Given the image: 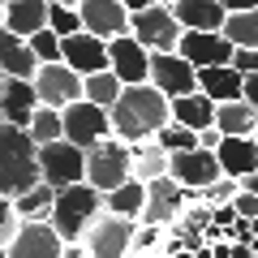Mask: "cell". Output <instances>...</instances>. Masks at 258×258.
<instances>
[{
	"mask_svg": "<svg viewBox=\"0 0 258 258\" xmlns=\"http://www.w3.org/2000/svg\"><path fill=\"white\" fill-rule=\"evenodd\" d=\"M172 125V99L159 95L155 86H125V95L112 108V138L125 147H142L155 142L164 129Z\"/></svg>",
	"mask_w": 258,
	"mask_h": 258,
	"instance_id": "1",
	"label": "cell"
},
{
	"mask_svg": "<svg viewBox=\"0 0 258 258\" xmlns=\"http://www.w3.org/2000/svg\"><path fill=\"white\" fill-rule=\"evenodd\" d=\"M43 181L39 172V147L26 129L0 125V198L18 203L22 194H30Z\"/></svg>",
	"mask_w": 258,
	"mask_h": 258,
	"instance_id": "2",
	"label": "cell"
},
{
	"mask_svg": "<svg viewBox=\"0 0 258 258\" xmlns=\"http://www.w3.org/2000/svg\"><path fill=\"white\" fill-rule=\"evenodd\" d=\"M103 194L91 189V185H74V189H60L56 194V211H52V228L60 232L64 245H86L91 228L103 220Z\"/></svg>",
	"mask_w": 258,
	"mask_h": 258,
	"instance_id": "3",
	"label": "cell"
},
{
	"mask_svg": "<svg viewBox=\"0 0 258 258\" xmlns=\"http://www.w3.org/2000/svg\"><path fill=\"white\" fill-rule=\"evenodd\" d=\"M129 181H134V147L108 138L95 151H86V185H91V189H99L103 198H108V194H116L120 185H129Z\"/></svg>",
	"mask_w": 258,
	"mask_h": 258,
	"instance_id": "4",
	"label": "cell"
},
{
	"mask_svg": "<svg viewBox=\"0 0 258 258\" xmlns=\"http://www.w3.org/2000/svg\"><path fill=\"white\" fill-rule=\"evenodd\" d=\"M134 39H138L151 56L176 52L181 39H185V30H181V22H176V13H172V0H151L147 9L134 13Z\"/></svg>",
	"mask_w": 258,
	"mask_h": 258,
	"instance_id": "5",
	"label": "cell"
},
{
	"mask_svg": "<svg viewBox=\"0 0 258 258\" xmlns=\"http://www.w3.org/2000/svg\"><path fill=\"white\" fill-rule=\"evenodd\" d=\"M39 172L52 185L56 194L86 185V151H78L74 142H52V147H39Z\"/></svg>",
	"mask_w": 258,
	"mask_h": 258,
	"instance_id": "6",
	"label": "cell"
},
{
	"mask_svg": "<svg viewBox=\"0 0 258 258\" xmlns=\"http://www.w3.org/2000/svg\"><path fill=\"white\" fill-rule=\"evenodd\" d=\"M35 91H39V103H43V108L69 112L74 103L86 99V78H78L69 64H39Z\"/></svg>",
	"mask_w": 258,
	"mask_h": 258,
	"instance_id": "7",
	"label": "cell"
},
{
	"mask_svg": "<svg viewBox=\"0 0 258 258\" xmlns=\"http://www.w3.org/2000/svg\"><path fill=\"white\" fill-rule=\"evenodd\" d=\"M78 9H82L86 35L103 39V43L134 35V13L125 9V0H78Z\"/></svg>",
	"mask_w": 258,
	"mask_h": 258,
	"instance_id": "8",
	"label": "cell"
},
{
	"mask_svg": "<svg viewBox=\"0 0 258 258\" xmlns=\"http://www.w3.org/2000/svg\"><path fill=\"white\" fill-rule=\"evenodd\" d=\"M64 116V142H74L78 151H95L99 142L112 138V112L95 108V103H74L69 112H60Z\"/></svg>",
	"mask_w": 258,
	"mask_h": 258,
	"instance_id": "9",
	"label": "cell"
},
{
	"mask_svg": "<svg viewBox=\"0 0 258 258\" xmlns=\"http://www.w3.org/2000/svg\"><path fill=\"white\" fill-rule=\"evenodd\" d=\"M134 237H138V224L134 220H120V215L103 211V220L91 228V237H86L82 249L91 258H129L134 254Z\"/></svg>",
	"mask_w": 258,
	"mask_h": 258,
	"instance_id": "10",
	"label": "cell"
},
{
	"mask_svg": "<svg viewBox=\"0 0 258 258\" xmlns=\"http://www.w3.org/2000/svg\"><path fill=\"white\" fill-rule=\"evenodd\" d=\"M151 86L168 99H185V95H198V69H194L185 56L168 52V56H151Z\"/></svg>",
	"mask_w": 258,
	"mask_h": 258,
	"instance_id": "11",
	"label": "cell"
},
{
	"mask_svg": "<svg viewBox=\"0 0 258 258\" xmlns=\"http://www.w3.org/2000/svg\"><path fill=\"white\" fill-rule=\"evenodd\" d=\"M172 176L181 189H189V194H207L215 181H224V168H220V159H215V151H185V155H172Z\"/></svg>",
	"mask_w": 258,
	"mask_h": 258,
	"instance_id": "12",
	"label": "cell"
},
{
	"mask_svg": "<svg viewBox=\"0 0 258 258\" xmlns=\"http://www.w3.org/2000/svg\"><path fill=\"white\" fill-rule=\"evenodd\" d=\"M176 56H185V60L203 74V69H224V64H232L237 47H232L224 35H194V30H185V39H181V47H176Z\"/></svg>",
	"mask_w": 258,
	"mask_h": 258,
	"instance_id": "13",
	"label": "cell"
},
{
	"mask_svg": "<svg viewBox=\"0 0 258 258\" xmlns=\"http://www.w3.org/2000/svg\"><path fill=\"white\" fill-rule=\"evenodd\" d=\"M185 194H189V189H181L172 176L147 185V211H142V224H151V228H168L172 220H181V215H185Z\"/></svg>",
	"mask_w": 258,
	"mask_h": 258,
	"instance_id": "14",
	"label": "cell"
},
{
	"mask_svg": "<svg viewBox=\"0 0 258 258\" xmlns=\"http://www.w3.org/2000/svg\"><path fill=\"white\" fill-rule=\"evenodd\" d=\"M108 56H112V74H116L125 86H147L151 82V52L134 35L108 43Z\"/></svg>",
	"mask_w": 258,
	"mask_h": 258,
	"instance_id": "15",
	"label": "cell"
},
{
	"mask_svg": "<svg viewBox=\"0 0 258 258\" xmlns=\"http://www.w3.org/2000/svg\"><path fill=\"white\" fill-rule=\"evenodd\" d=\"M172 13L181 30H194V35H224V26H228L224 0H172Z\"/></svg>",
	"mask_w": 258,
	"mask_h": 258,
	"instance_id": "16",
	"label": "cell"
},
{
	"mask_svg": "<svg viewBox=\"0 0 258 258\" xmlns=\"http://www.w3.org/2000/svg\"><path fill=\"white\" fill-rule=\"evenodd\" d=\"M64 64L74 69L78 78H95V74H108L112 69V56H108V43L95 35H74V39H64Z\"/></svg>",
	"mask_w": 258,
	"mask_h": 258,
	"instance_id": "17",
	"label": "cell"
},
{
	"mask_svg": "<svg viewBox=\"0 0 258 258\" xmlns=\"http://www.w3.org/2000/svg\"><path fill=\"white\" fill-rule=\"evenodd\" d=\"M64 241L52 224H22L18 241L9 245V258H64Z\"/></svg>",
	"mask_w": 258,
	"mask_h": 258,
	"instance_id": "18",
	"label": "cell"
},
{
	"mask_svg": "<svg viewBox=\"0 0 258 258\" xmlns=\"http://www.w3.org/2000/svg\"><path fill=\"white\" fill-rule=\"evenodd\" d=\"M0 69L13 82H35L39 78V56L30 52V39L13 35V30H0Z\"/></svg>",
	"mask_w": 258,
	"mask_h": 258,
	"instance_id": "19",
	"label": "cell"
},
{
	"mask_svg": "<svg viewBox=\"0 0 258 258\" xmlns=\"http://www.w3.org/2000/svg\"><path fill=\"white\" fill-rule=\"evenodd\" d=\"M0 108H5V125H13V129H26L30 134V125H35V116H39V91H35V82H13L9 78V86H5V95H0Z\"/></svg>",
	"mask_w": 258,
	"mask_h": 258,
	"instance_id": "20",
	"label": "cell"
},
{
	"mask_svg": "<svg viewBox=\"0 0 258 258\" xmlns=\"http://www.w3.org/2000/svg\"><path fill=\"white\" fill-rule=\"evenodd\" d=\"M215 159H220L228 181H245L258 172V138H224Z\"/></svg>",
	"mask_w": 258,
	"mask_h": 258,
	"instance_id": "21",
	"label": "cell"
},
{
	"mask_svg": "<svg viewBox=\"0 0 258 258\" xmlns=\"http://www.w3.org/2000/svg\"><path fill=\"white\" fill-rule=\"evenodd\" d=\"M5 30L22 39H35L47 30V0H5Z\"/></svg>",
	"mask_w": 258,
	"mask_h": 258,
	"instance_id": "22",
	"label": "cell"
},
{
	"mask_svg": "<svg viewBox=\"0 0 258 258\" xmlns=\"http://www.w3.org/2000/svg\"><path fill=\"white\" fill-rule=\"evenodd\" d=\"M198 91L211 103H237V99H245V78H241L232 64H224V69H203V74H198Z\"/></svg>",
	"mask_w": 258,
	"mask_h": 258,
	"instance_id": "23",
	"label": "cell"
},
{
	"mask_svg": "<svg viewBox=\"0 0 258 258\" xmlns=\"http://www.w3.org/2000/svg\"><path fill=\"white\" fill-rule=\"evenodd\" d=\"M215 112H220V103H211L203 91L185 95V99L172 103V120L181 129H189V134H207V129H215Z\"/></svg>",
	"mask_w": 258,
	"mask_h": 258,
	"instance_id": "24",
	"label": "cell"
},
{
	"mask_svg": "<svg viewBox=\"0 0 258 258\" xmlns=\"http://www.w3.org/2000/svg\"><path fill=\"white\" fill-rule=\"evenodd\" d=\"M168 172H172V155H168L159 142H142V147H134V181L155 185V181H164Z\"/></svg>",
	"mask_w": 258,
	"mask_h": 258,
	"instance_id": "25",
	"label": "cell"
},
{
	"mask_svg": "<svg viewBox=\"0 0 258 258\" xmlns=\"http://www.w3.org/2000/svg\"><path fill=\"white\" fill-rule=\"evenodd\" d=\"M215 129H220L224 138H254L258 112L249 108L245 99H237V103H220V112H215Z\"/></svg>",
	"mask_w": 258,
	"mask_h": 258,
	"instance_id": "26",
	"label": "cell"
},
{
	"mask_svg": "<svg viewBox=\"0 0 258 258\" xmlns=\"http://www.w3.org/2000/svg\"><path fill=\"white\" fill-rule=\"evenodd\" d=\"M103 207H108V215H120V220L142 224V211H147V185H142V181L120 185L116 194H108V198H103Z\"/></svg>",
	"mask_w": 258,
	"mask_h": 258,
	"instance_id": "27",
	"label": "cell"
},
{
	"mask_svg": "<svg viewBox=\"0 0 258 258\" xmlns=\"http://www.w3.org/2000/svg\"><path fill=\"white\" fill-rule=\"evenodd\" d=\"M13 207H18V215H22L26 224H47V220H52V211H56V189H52L47 181H39L35 189L22 194Z\"/></svg>",
	"mask_w": 258,
	"mask_h": 258,
	"instance_id": "28",
	"label": "cell"
},
{
	"mask_svg": "<svg viewBox=\"0 0 258 258\" xmlns=\"http://www.w3.org/2000/svg\"><path fill=\"white\" fill-rule=\"evenodd\" d=\"M224 39L232 47H245V52H258V5L254 9H237L228 13V26H224Z\"/></svg>",
	"mask_w": 258,
	"mask_h": 258,
	"instance_id": "29",
	"label": "cell"
},
{
	"mask_svg": "<svg viewBox=\"0 0 258 258\" xmlns=\"http://www.w3.org/2000/svg\"><path fill=\"white\" fill-rule=\"evenodd\" d=\"M47 30H52L56 39H74L82 35V9L78 5H69V0H47Z\"/></svg>",
	"mask_w": 258,
	"mask_h": 258,
	"instance_id": "30",
	"label": "cell"
},
{
	"mask_svg": "<svg viewBox=\"0 0 258 258\" xmlns=\"http://www.w3.org/2000/svg\"><path fill=\"white\" fill-rule=\"evenodd\" d=\"M125 95V82H120L116 74H95V78H86V103H95V108H103V112H112L116 108V99Z\"/></svg>",
	"mask_w": 258,
	"mask_h": 258,
	"instance_id": "31",
	"label": "cell"
},
{
	"mask_svg": "<svg viewBox=\"0 0 258 258\" xmlns=\"http://www.w3.org/2000/svg\"><path fill=\"white\" fill-rule=\"evenodd\" d=\"M30 138H35V147H52V142H64V116L52 108H39L35 125H30Z\"/></svg>",
	"mask_w": 258,
	"mask_h": 258,
	"instance_id": "32",
	"label": "cell"
},
{
	"mask_svg": "<svg viewBox=\"0 0 258 258\" xmlns=\"http://www.w3.org/2000/svg\"><path fill=\"white\" fill-rule=\"evenodd\" d=\"M155 142H159V147L168 151V155H185V151H198V134H189V129H181L176 120H172V125L164 129V134H159Z\"/></svg>",
	"mask_w": 258,
	"mask_h": 258,
	"instance_id": "33",
	"label": "cell"
},
{
	"mask_svg": "<svg viewBox=\"0 0 258 258\" xmlns=\"http://www.w3.org/2000/svg\"><path fill=\"white\" fill-rule=\"evenodd\" d=\"M22 224H26V220L18 215V207H13L9 198H0V249H5V254H9V245L18 241Z\"/></svg>",
	"mask_w": 258,
	"mask_h": 258,
	"instance_id": "34",
	"label": "cell"
},
{
	"mask_svg": "<svg viewBox=\"0 0 258 258\" xmlns=\"http://www.w3.org/2000/svg\"><path fill=\"white\" fill-rule=\"evenodd\" d=\"M241 198V181H228V176H224V181H215L211 189L203 194V203H207V211H215V207H232Z\"/></svg>",
	"mask_w": 258,
	"mask_h": 258,
	"instance_id": "35",
	"label": "cell"
},
{
	"mask_svg": "<svg viewBox=\"0 0 258 258\" xmlns=\"http://www.w3.org/2000/svg\"><path fill=\"white\" fill-rule=\"evenodd\" d=\"M159 241H164V228H151V224H138V237H134V254H147V249H155Z\"/></svg>",
	"mask_w": 258,
	"mask_h": 258,
	"instance_id": "36",
	"label": "cell"
},
{
	"mask_svg": "<svg viewBox=\"0 0 258 258\" xmlns=\"http://www.w3.org/2000/svg\"><path fill=\"white\" fill-rule=\"evenodd\" d=\"M232 69H237L241 78H258V52H245V47H237V56H232Z\"/></svg>",
	"mask_w": 258,
	"mask_h": 258,
	"instance_id": "37",
	"label": "cell"
},
{
	"mask_svg": "<svg viewBox=\"0 0 258 258\" xmlns=\"http://www.w3.org/2000/svg\"><path fill=\"white\" fill-rule=\"evenodd\" d=\"M232 207H237V215H241L245 224H254V220H258V194H245V189H241V198H237Z\"/></svg>",
	"mask_w": 258,
	"mask_h": 258,
	"instance_id": "38",
	"label": "cell"
},
{
	"mask_svg": "<svg viewBox=\"0 0 258 258\" xmlns=\"http://www.w3.org/2000/svg\"><path fill=\"white\" fill-rule=\"evenodd\" d=\"M211 220L220 224V228H237V224H241V215H237V207H215V211H211Z\"/></svg>",
	"mask_w": 258,
	"mask_h": 258,
	"instance_id": "39",
	"label": "cell"
},
{
	"mask_svg": "<svg viewBox=\"0 0 258 258\" xmlns=\"http://www.w3.org/2000/svg\"><path fill=\"white\" fill-rule=\"evenodd\" d=\"M220 142H224L220 129H207V134H198V147H203V151H220Z\"/></svg>",
	"mask_w": 258,
	"mask_h": 258,
	"instance_id": "40",
	"label": "cell"
},
{
	"mask_svg": "<svg viewBox=\"0 0 258 258\" xmlns=\"http://www.w3.org/2000/svg\"><path fill=\"white\" fill-rule=\"evenodd\" d=\"M245 103L258 112V78H245Z\"/></svg>",
	"mask_w": 258,
	"mask_h": 258,
	"instance_id": "41",
	"label": "cell"
},
{
	"mask_svg": "<svg viewBox=\"0 0 258 258\" xmlns=\"http://www.w3.org/2000/svg\"><path fill=\"white\" fill-rule=\"evenodd\" d=\"M241 189H245V194H258V172L245 176V181H241Z\"/></svg>",
	"mask_w": 258,
	"mask_h": 258,
	"instance_id": "42",
	"label": "cell"
},
{
	"mask_svg": "<svg viewBox=\"0 0 258 258\" xmlns=\"http://www.w3.org/2000/svg\"><path fill=\"white\" fill-rule=\"evenodd\" d=\"M64 258H91V254H86L82 245H69V249H64Z\"/></svg>",
	"mask_w": 258,
	"mask_h": 258,
	"instance_id": "43",
	"label": "cell"
},
{
	"mask_svg": "<svg viewBox=\"0 0 258 258\" xmlns=\"http://www.w3.org/2000/svg\"><path fill=\"white\" fill-rule=\"evenodd\" d=\"M5 86H9V78H5V69H0V95H5Z\"/></svg>",
	"mask_w": 258,
	"mask_h": 258,
	"instance_id": "44",
	"label": "cell"
},
{
	"mask_svg": "<svg viewBox=\"0 0 258 258\" xmlns=\"http://www.w3.org/2000/svg\"><path fill=\"white\" fill-rule=\"evenodd\" d=\"M0 30H5V0H0Z\"/></svg>",
	"mask_w": 258,
	"mask_h": 258,
	"instance_id": "45",
	"label": "cell"
},
{
	"mask_svg": "<svg viewBox=\"0 0 258 258\" xmlns=\"http://www.w3.org/2000/svg\"><path fill=\"white\" fill-rule=\"evenodd\" d=\"M0 125H5V108H0Z\"/></svg>",
	"mask_w": 258,
	"mask_h": 258,
	"instance_id": "46",
	"label": "cell"
},
{
	"mask_svg": "<svg viewBox=\"0 0 258 258\" xmlns=\"http://www.w3.org/2000/svg\"><path fill=\"white\" fill-rule=\"evenodd\" d=\"M0 258H9V254H5V249H0Z\"/></svg>",
	"mask_w": 258,
	"mask_h": 258,
	"instance_id": "47",
	"label": "cell"
},
{
	"mask_svg": "<svg viewBox=\"0 0 258 258\" xmlns=\"http://www.w3.org/2000/svg\"><path fill=\"white\" fill-rule=\"evenodd\" d=\"M254 138H258V129H254Z\"/></svg>",
	"mask_w": 258,
	"mask_h": 258,
	"instance_id": "48",
	"label": "cell"
},
{
	"mask_svg": "<svg viewBox=\"0 0 258 258\" xmlns=\"http://www.w3.org/2000/svg\"><path fill=\"white\" fill-rule=\"evenodd\" d=\"M129 258H138V254H129Z\"/></svg>",
	"mask_w": 258,
	"mask_h": 258,
	"instance_id": "49",
	"label": "cell"
}]
</instances>
